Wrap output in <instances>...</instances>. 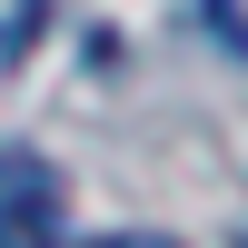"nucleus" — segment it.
I'll use <instances>...</instances> for the list:
<instances>
[{
    "mask_svg": "<svg viewBox=\"0 0 248 248\" xmlns=\"http://www.w3.org/2000/svg\"><path fill=\"white\" fill-rule=\"evenodd\" d=\"M0 248H60V179H50V159L0 149Z\"/></svg>",
    "mask_w": 248,
    "mask_h": 248,
    "instance_id": "obj_1",
    "label": "nucleus"
}]
</instances>
